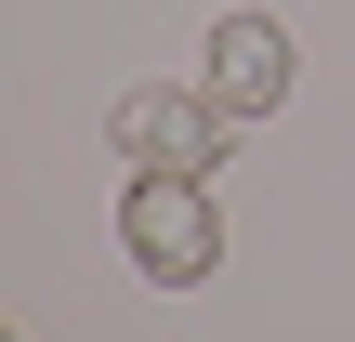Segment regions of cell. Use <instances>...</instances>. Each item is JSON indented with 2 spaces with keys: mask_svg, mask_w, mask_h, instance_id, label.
<instances>
[{
  "mask_svg": "<svg viewBox=\"0 0 355 342\" xmlns=\"http://www.w3.org/2000/svg\"><path fill=\"white\" fill-rule=\"evenodd\" d=\"M290 79H303V53H290L277 13H224V26H211V79H198V92H211L224 119H277Z\"/></svg>",
  "mask_w": 355,
  "mask_h": 342,
  "instance_id": "obj_3",
  "label": "cell"
},
{
  "mask_svg": "<svg viewBox=\"0 0 355 342\" xmlns=\"http://www.w3.org/2000/svg\"><path fill=\"white\" fill-rule=\"evenodd\" d=\"M119 237H132V264H145L158 290H198V277H224V211H211V171H132V198H119Z\"/></svg>",
  "mask_w": 355,
  "mask_h": 342,
  "instance_id": "obj_1",
  "label": "cell"
},
{
  "mask_svg": "<svg viewBox=\"0 0 355 342\" xmlns=\"http://www.w3.org/2000/svg\"><path fill=\"white\" fill-rule=\"evenodd\" d=\"M224 105L211 92H171V79H145V92H119L105 105V145L132 158V171H224Z\"/></svg>",
  "mask_w": 355,
  "mask_h": 342,
  "instance_id": "obj_2",
  "label": "cell"
}]
</instances>
